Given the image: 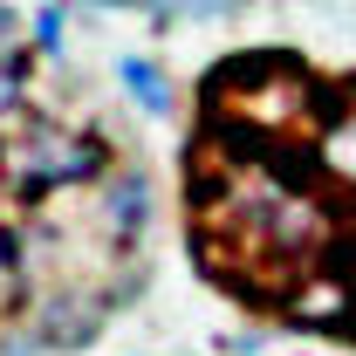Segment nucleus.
Listing matches in <instances>:
<instances>
[{
  "label": "nucleus",
  "instance_id": "obj_1",
  "mask_svg": "<svg viewBox=\"0 0 356 356\" xmlns=\"http://www.w3.org/2000/svg\"><path fill=\"white\" fill-rule=\"evenodd\" d=\"M110 178V144L96 131H69V124H35L7 151V185L21 199H42V192H69V185H96Z\"/></svg>",
  "mask_w": 356,
  "mask_h": 356
},
{
  "label": "nucleus",
  "instance_id": "obj_2",
  "mask_svg": "<svg viewBox=\"0 0 356 356\" xmlns=\"http://www.w3.org/2000/svg\"><path fill=\"white\" fill-rule=\"evenodd\" d=\"M151 213H158V185H151V172L124 165V172L103 178V220H110L117 240H144V233H151Z\"/></svg>",
  "mask_w": 356,
  "mask_h": 356
},
{
  "label": "nucleus",
  "instance_id": "obj_3",
  "mask_svg": "<svg viewBox=\"0 0 356 356\" xmlns=\"http://www.w3.org/2000/svg\"><path fill=\"white\" fill-rule=\"evenodd\" d=\"M117 83H124V96L144 117H172L178 110V83H172V69L158 55H117Z\"/></svg>",
  "mask_w": 356,
  "mask_h": 356
},
{
  "label": "nucleus",
  "instance_id": "obj_4",
  "mask_svg": "<svg viewBox=\"0 0 356 356\" xmlns=\"http://www.w3.org/2000/svg\"><path fill=\"white\" fill-rule=\"evenodd\" d=\"M28 76H35V48H0V117L7 110H21V96H28Z\"/></svg>",
  "mask_w": 356,
  "mask_h": 356
},
{
  "label": "nucleus",
  "instance_id": "obj_5",
  "mask_svg": "<svg viewBox=\"0 0 356 356\" xmlns=\"http://www.w3.org/2000/svg\"><path fill=\"white\" fill-rule=\"evenodd\" d=\"M62 42H69L62 7H35V21H28V48H35V55H62Z\"/></svg>",
  "mask_w": 356,
  "mask_h": 356
},
{
  "label": "nucleus",
  "instance_id": "obj_6",
  "mask_svg": "<svg viewBox=\"0 0 356 356\" xmlns=\"http://www.w3.org/2000/svg\"><path fill=\"white\" fill-rule=\"evenodd\" d=\"M14 28H21V14H14V7H7V0H0V48L14 42Z\"/></svg>",
  "mask_w": 356,
  "mask_h": 356
},
{
  "label": "nucleus",
  "instance_id": "obj_7",
  "mask_svg": "<svg viewBox=\"0 0 356 356\" xmlns=\"http://www.w3.org/2000/svg\"><path fill=\"white\" fill-rule=\"evenodd\" d=\"M89 7H124V14H131V7H144V0H89Z\"/></svg>",
  "mask_w": 356,
  "mask_h": 356
}]
</instances>
